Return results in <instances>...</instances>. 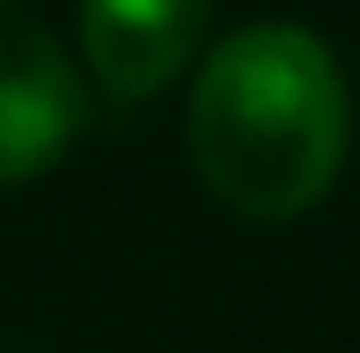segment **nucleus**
Listing matches in <instances>:
<instances>
[{"instance_id": "obj_1", "label": "nucleus", "mask_w": 360, "mask_h": 353, "mask_svg": "<svg viewBox=\"0 0 360 353\" xmlns=\"http://www.w3.org/2000/svg\"><path fill=\"white\" fill-rule=\"evenodd\" d=\"M191 162L243 221H287L331 191L353 140V89L309 23H243L191 82Z\"/></svg>"}, {"instance_id": "obj_2", "label": "nucleus", "mask_w": 360, "mask_h": 353, "mask_svg": "<svg viewBox=\"0 0 360 353\" xmlns=\"http://www.w3.org/2000/svg\"><path fill=\"white\" fill-rule=\"evenodd\" d=\"M81 118L89 96L59 30L30 0H0V184L52 169L74 148Z\"/></svg>"}, {"instance_id": "obj_3", "label": "nucleus", "mask_w": 360, "mask_h": 353, "mask_svg": "<svg viewBox=\"0 0 360 353\" xmlns=\"http://www.w3.org/2000/svg\"><path fill=\"white\" fill-rule=\"evenodd\" d=\"M214 0H81V52L118 103L169 89L206 44Z\"/></svg>"}]
</instances>
